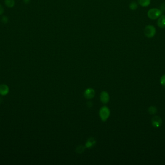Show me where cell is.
Here are the masks:
<instances>
[{
  "label": "cell",
  "mask_w": 165,
  "mask_h": 165,
  "mask_svg": "<svg viewBox=\"0 0 165 165\" xmlns=\"http://www.w3.org/2000/svg\"><path fill=\"white\" fill-rule=\"evenodd\" d=\"M162 13V11L157 8H152L148 11L147 15L151 20H156L160 17Z\"/></svg>",
  "instance_id": "obj_1"
},
{
  "label": "cell",
  "mask_w": 165,
  "mask_h": 165,
  "mask_svg": "<svg viewBox=\"0 0 165 165\" xmlns=\"http://www.w3.org/2000/svg\"><path fill=\"white\" fill-rule=\"evenodd\" d=\"M145 36L148 38H152L156 34V29L152 25H148L145 28L144 30Z\"/></svg>",
  "instance_id": "obj_2"
},
{
  "label": "cell",
  "mask_w": 165,
  "mask_h": 165,
  "mask_svg": "<svg viewBox=\"0 0 165 165\" xmlns=\"http://www.w3.org/2000/svg\"><path fill=\"white\" fill-rule=\"evenodd\" d=\"M99 114L102 120L105 122L110 116V111L107 107H103L100 109Z\"/></svg>",
  "instance_id": "obj_3"
},
{
  "label": "cell",
  "mask_w": 165,
  "mask_h": 165,
  "mask_svg": "<svg viewBox=\"0 0 165 165\" xmlns=\"http://www.w3.org/2000/svg\"><path fill=\"white\" fill-rule=\"evenodd\" d=\"M152 123V125L153 126L156 127H160L162 125V120L159 117L156 116L153 118Z\"/></svg>",
  "instance_id": "obj_4"
},
{
  "label": "cell",
  "mask_w": 165,
  "mask_h": 165,
  "mask_svg": "<svg viewBox=\"0 0 165 165\" xmlns=\"http://www.w3.org/2000/svg\"><path fill=\"white\" fill-rule=\"evenodd\" d=\"M110 97L106 92L103 91L100 94V100L103 104H107L109 101Z\"/></svg>",
  "instance_id": "obj_5"
},
{
  "label": "cell",
  "mask_w": 165,
  "mask_h": 165,
  "mask_svg": "<svg viewBox=\"0 0 165 165\" xmlns=\"http://www.w3.org/2000/svg\"><path fill=\"white\" fill-rule=\"evenodd\" d=\"M95 91L91 88H89L85 91L84 96L87 99H91L95 96Z\"/></svg>",
  "instance_id": "obj_6"
},
{
  "label": "cell",
  "mask_w": 165,
  "mask_h": 165,
  "mask_svg": "<svg viewBox=\"0 0 165 165\" xmlns=\"http://www.w3.org/2000/svg\"><path fill=\"white\" fill-rule=\"evenodd\" d=\"M9 89L8 86L5 84L0 85V94L1 96H5L8 94Z\"/></svg>",
  "instance_id": "obj_7"
},
{
  "label": "cell",
  "mask_w": 165,
  "mask_h": 165,
  "mask_svg": "<svg viewBox=\"0 0 165 165\" xmlns=\"http://www.w3.org/2000/svg\"><path fill=\"white\" fill-rule=\"evenodd\" d=\"M157 25L159 27L162 29H164L165 28V16L161 15L159 18L158 20H157Z\"/></svg>",
  "instance_id": "obj_8"
},
{
  "label": "cell",
  "mask_w": 165,
  "mask_h": 165,
  "mask_svg": "<svg viewBox=\"0 0 165 165\" xmlns=\"http://www.w3.org/2000/svg\"><path fill=\"white\" fill-rule=\"evenodd\" d=\"M95 143H96V141L95 139L92 138H89L86 143V147L88 148H91L95 145Z\"/></svg>",
  "instance_id": "obj_9"
},
{
  "label": "cell",
  "mask_w": 165,
  "mask_h": 165,
  "mask_svg": "<svg viewBox=\"0 0 165 165\" xmlns=\"http://www.w3.org/2000/svg\"><path fill=\"white\" fill-rule=\"evenodd\" d=\"M139 4L142 7H147L150 4L151 0H138Z\"/></svg>",
  "instance_id": "obj_10"
},
{
  "label": "cell",
  "mask_w": 165,
  "mask_h": 165,
  "mask_svg": "<svg viewBox=\"0 0 165 165\" xmlns=\"http://www.w3.org/2000/svg\"><path fill=\"white\" fill-rule=\"evenodd\" d=\"M4 3L5 5L8 8H12L15 4L14 0H4Z\"/></svg>",
  "instance_id": "obj_11"
},
{
  "label": "cell",
  "mask_w": 165,
  "mask_h": 165,
  "mask_svg": "<svg viewBox=\"0 0 165 165\" xmlns=\"http://www.w3.org/2000/svg\"><path fill=\"white\" fill-rule=\"evenodd\" d=\"M148 111L150 114H155L157 112V109L156 107L151 106L149 108Z\"/></svg>",
  "instance_id": "obj_12"
},
{
  "label": "cell",
  "mask_w": 165,
  "mask_h": 165,
  "mask_svg": "<svg viewBox=\"0 0 165 165\" xmlns=\"http://www.w3.org/2000/svg\"><path fill=\"white\" fill-rule=\"evenodd\" d=\"M138 8V4L136 2H132L129 4V8L132 10H135Z\"/></svg>",
  "instance_id": "obj_13"
},
{
  "label": "cell",
  "mask_w": 165,
  "mask_h": 165,
  "mask_svg": "<svg viewBox=\"0 0 165 165\" xmlns=\"http://www.w3.org/2000/svg\"><path fill=\"white\" fill-rule=\"evenodd\" d=\"M85 150V147L82 146H79L76 148V152L79 153H81Z\"/></svg>",
  "instance_id": "obj_14"
},
{
  "label": "cell",
  "mask_w": 165,
  "mask_h": 165,
  "mask_svg": "<svg viewBox=\"0 0 165 165\" xmlns=\"http://www.w3.org/2000/svg\"><path fill=\"white\" fill-rule=\"evenodd\" d=\"M1 21L3 23L6 24L8 21V18L7 17V16H3V17L1 18Z\"/></svg>",
  "instance_id": "obj_15"
},
{
  "label": "cell",
  "mask_w": 165,
  "mask_h": 165,
  "mask_svg": "<svg viewBox=\"0 0 165 165\" xmlns=\"http://www.w3.org/2000/svg\"><path fill=\"white\" fill-rule=\"evenodd\" d=\"M161 83L162 85L165 86V75L161 77Z\"/></svg>",
  "instance_id": "obj_16"
},
{
  "label": "cell",
  "mask_w": 165,
  "mask_h": 165,
  "mask_svg": "<svg viewBox=\"0 0 165 165\" xmlns=\"http://www.w3.org/2000/svg\"><path fill=\"white\" fill-rule=\"evenodd\" d=\"M4 12V8L3 7V6L0 4V15L3 14Z\"/></svg>",
  "instance_id": "obj_17"
},
{
  "label": "cell",
  "mask_w": 165,
  "mask_h": 165,
  "mask_svg": "<svg viewBox=\"0 0 165 165\" xmlns=\"http://www.w3.org/2000/svg\"><path fill=\"white\" fill-rule=\"evenodd\" d=\"M160 8H161V10L162 11V12L165 10V3L161 4Z\"/></svg>",
  "instance_id": "obj_18"
},
{
  "label": "cell",
  "mask_w": 165,
  "mask_h": 165,
  "mask_svg": "<svg viewBox=\"0 0 165 165\" xmlns=\"http://www.w3.org/2000/svg\"><path fill=\"white\" fill-rule=\"evenodd\" d=\"M23 1L26 4H28L30 2V0H23Z\"/></svg>",
  "instance_id": "obj_19"
}]
</instances>
